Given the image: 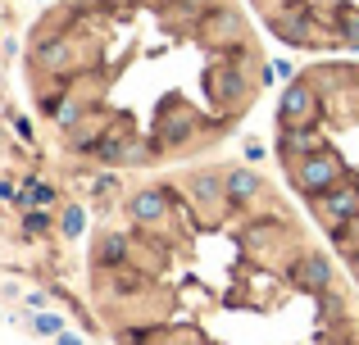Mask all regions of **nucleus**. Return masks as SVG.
Here are the masks:
<instances>
[{"label":"nucleus","mask_w":359,"mask_h":345,"mask_svg":"<svg viewBox=\"0 0 359 345\" xmlns=\"http://www.w3.org/2000/svg\"><path fill=\"white\" fill-rule=\"evenodd\" d=\"M341 177V160L337 155H327V150H318V155H305L300 160V186L305 191H332V182Z\"/></svg>","instance_id":"1"},{"label":"nucleus","mask_w":359,"mask_h":345,"mask_svg":"<svg viewBox=\"0 0 359 345\" xmlns=\"http://www.w3.org/2000/svg\"><path fill=\"white\" fill-rule=\"evenodd\" d=\"M318 209H323V218H327V223H346L351 213H359V186H346V191H327Z\"/></svg>","instance_id":"2"},{"label":"nucleus","mask_w":359,"mask_h":345,"mask_svg":"<svg viewBox=\"0 0 359 345\" xmlns=\"http://www.w3.org/2000/svg\"><path fill=\"white\" fill-rule=\"evenodd\" d=\"M282 118H287V123H291V118H309V114H314V96H309V87H300V82H296V87H287V91H282Z\"/></svg>","instance_id":"3"},{"label":"nucleus","mask_w":359,"mask_h":345,"mask_svg":"<svg viewBox=\"0 0 359 345\" xmlns=\"http://www.w3.org/2000/svg\"><path fill=\"white\" fill-rule=\"evenodd\" d=\"M164 209H168V204H164V195H159V191H141L137 200H132V218H137V223H159V218H164Z\"/></svg>","instance_id":"4"},{"label":"nucleus","mask_w":359,"mask_h":345,"mask_svg":"<svg viewBox=\"0 0 359 345\" xmlns=\"http://www.w3.org/2000/svg\"><path fill=\"white\" fill-rule=\"evenodd\" d=\"M259 195V177H255L250 169H237V173H228V200H255Z\"/></svg>","instance_id":"5"},{"label":"nucleus","mask_w":359,"mask_h":345,"mask_svg":"<svg viewBox=\"0 0 359 345\" xmlns=\"http://www.w3.org/2000/svg\"><path fill=\"white\" fill-rule=\"evenodd\" d=\"M245 91V82H241V73H214V96H223V100H237Z\"/></svg>","instance_id":"6"},{"label":"nucleus","mask_w":359,"mask_h":345,"mask_svg":"<svg viewBox=\"0 0 359 345\" xmlns=\"http://www.w3.org/2000/svg\"><path fill=\"white\" fill-rule=\"evenodd\" d=\"M223 186H228V182H219V177H210V173H201V177L191 182V195H201L205 204H214V200H223Z\"/></svg>","instance_id":"7"},{"label":"nucleus","mask_w":359,"mask_h":345,"mask_svg":"<svg viewBox=\"0 0 359 345\" xmlns=\"http://www.w3.org/2000/svg\"><path fill=\"white\" fill-rule=\"evenodd\" d=\"M305 282L309 286H314V291H327V286H332V273H327V259H309V264H305Z\"/></svg>","instance_id":"8"},{"label":"nucleus","mask_w":359,"mask_h":345,"mask_svg":"<svg viewBox=\"0 0 359 345\" xmlns=\"http://www.w3.org/2000/svg\"><path fill=\"white\" fill-rule=\"evenodd\" d=\"M18 204H27V209H46V204H55V186H46V182H32L23 191V200Z\"/></svg>","instance_id":"9"},{"label":"nucleus","mask_w":359,"mask_h":345,"mask_svg":"<svg viewBox=\"0 0 359 345\" xmlns=\"http://www.w3.org/2000/svg\"><path fill=\"white\" fill-rule=\"evenodd\" d=\"M82 227H87V209H82V204H69L64 218H60V232L64 237H82Z\"/></svg>","instance_id":"10"},{"label":"nucleus","mask_w":359,"mask_h":345,"mask_svg":"<svg viewBox=\"0 0 359 345\" xmlns=\"http://www.w3.org/2000/svg\"><path fill=\"white\" fill-rule=\"evenodd\" d=\"M32 332H36V337H60L64 323L55 318V314H41V309H36V314H32Z\"/></svg>","instance_id":"11"},{"label":"nucleus","mask_w":359,"mask_h":345,"mask_svg":"<svg viewBox=\"0 0 359 345\" xmlns=\"http://www.w3.org/2000/svg\"><path fill=\"white\" fill-rule=\"evenodd\" d=\"M282 146H287V155H309L314 136H309V132H287V141H282Z\"/></svg>","instance_id":"12"},{"label":"nucleus","mask_w":359,"mask_h":345,"mask_svg":"<svg viewBox=\"0 0 359 345\" xmlns=\"http://www.w3.org/2000/svg\"><path fill=\"white\" fill-rule=\"evenodd\" d=\"M23 232H27V237H41V232H46V213H27V218H23Z\"/></svg>","instance_id":"13"},{"label":"nucleus","mask_w":359,"mask_h":345,"mask_svg":"<svg viewBox=\"0 0 359 345\" xmlns=\"http://www.w3.org/2000/svg\"><path fill=\"white\" fill-rule=\"evenodd\" d=\"M123 250H128V246H123L118 237H109L105 246H100V259H123Z\"/></svg>","instance_id":"14"},{"label":"nucleus","mask_w":359,"mask_h":345,"mask_svg":"<svg viewBox=\"0 0 359 345\" xmlns=\"http://www.w3.org/2000/svg\"><path fill=\"white\" fill-rule=\"evenodd\" d=\"M245 160H250V164H264V146L259 141H245Z\"/></svg>","instance_id":"15"},{"label":"nucleus","mask_w":359,"mask_h":345,"mask_svg":"<svg viewBox=\"0 0 359 345\" xmlns=\"http://www.w3.org/2000/svg\"><path fill=\"white\" fill-rule=\"evenodd\" d=\"M55 345H87V341H82L78 332H60V337H55Z\"/></svg>","instance_id":"16"},{"label":"nucleus","mask_w":359,"mask_h":345,"mask_svg":"<svg viewBox=\"0 0 359 345\" xmlns=\"http://www.w3.org/2000/svg\"><path fill=\"white\" fill-rule=\"evenodd\" d=\"M27 309H46V291H27Z\"/></svg>","instance_id":"17"},{"label":"nucleus","mask_w":359,"mask_h":345,"mask_svg":"<svg viewBox=\"0 0 359 345\" xmlns=\"http://www.w3.org/2000/svg\"><path fill=\"white\" fill-rule=\"evenodd\" d=\"M0 318H5V314H0Z\"/></svg>","instance_id":"18"}]
</instances>
